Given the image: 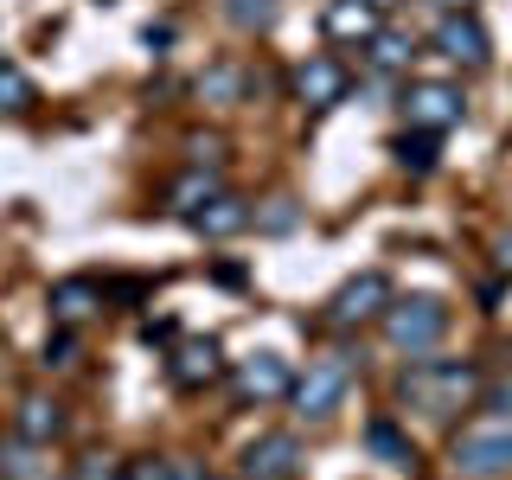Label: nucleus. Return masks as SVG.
<instances>
[{"instance_id":"nucleus-7","label":"nucleus","mask_w":512,"mask_h":480,"mask_svg":"<svg viewBox=\"0 0 512 480\" xmlns=\"http://www.w3.org/2000/svg\"><path fill=\"white\" fill-rule=\"evenodd\" d=\"M218 372H224V352H218L212 333H186V340H173L167 378L180 384V391H205V384H218Z\"/></svg>"},{"instance_id":"nucleus-10","label":"nucleus","mask_w":512,"mask_h":480,"mask_svg":"<svg viewBox=\"0 0 512 480\" xmlns=\"http://www.w3.org/2000/svg\"><path fill=\"white\" fill-rule=\"evenodd\" d=\"M288 359H276V352H250V359H237V372H231V384H237V397L244 404H282L288 397Z\"/></svg>"},{"instance_id":"nucleus-13","label":"nucleus","mask_w":512,"mask_h":480,"mask_svg":"<svg viewBox=\"0 0 512 480\" xmlns=\"http://www.w3.org/2000/svg\"><path fill=\"white\" fill-rule=\"evenodd\" d=\"M250 218H256L250 199H244V192H231V186H218L205 205H192V212H186V224H192L199 237H237Z\"/></svg>"},{"instance_id":"nucleus-3","label":"nucleus","mask_w":512,"mask_h":480,"mask_svg":"<svg viewBox=\"0 0 512 480\" xmlns=\"http://www.w3.org/2000/svg\"><path fill=\"white\" fill-rule=\"evenodd\" d=\"M448 301L442 295H391V308L378 314L384 340H391V352H404V359H423V352H436L448 340Z\"/></svg>"},{"instance_id":"nucleus-20","label":"nucleus","mask_w":512,"mask_h":480,"mask_svg":"<svg viewBox=\"0 0 512 480\" xmlns=\"http://www.w3.org/2000/svg\"><path fill=\"white\" fill-rule=\"evenodd\" d=\"M224 20L237 32H269L282 20V0H224Z\"/></svg>"},{"instance_id":"nucleus-26","label":"nucleus","mask_w":512,"mask_h":480,"mask_svg":"<svg viewBox=\"0 0 512 480\" xmlns=\"http://www.w3.org/2000/svg\"><path fill=\"white\" fill-rule=\"evenodd\" d=\"M122 480H173V455H135V461H122Z\"/></svg>"},{"instance_id":"nucleus-29","label":"nucleus","mask_w":512,"mask_h":480,"mask_svg":"<svg viewBox=\"0 0 512 480\" xmlns=\"http://www.w3.org/2000/svg\"><path fill=\"white\" fill-rule=\"evenodd\" d=\"M186 154L199 160V167H218V160H224V141H218V135H192V141H186Z\"/></svg>"},{"instance_id":"nucleus-5","label":"nucleus","mask_w":512,"mask_h":480,"mask_svg":"<svg viewBox=\"0 0 512 480\" xmlns=\"http://www.w3.org/2000/svg\"><path fill=\"white\" fill-rule=\"evenodd\" d=\"M391 276L384 269H359L352 282H340V295L327 301V327H340V333H359V327H372V320L391 308Z\"/></svg>"},{"instance_id":"nucleus-35","label":"nucleus","mask_w":512,"mask_h":480,"mask_svg":"<svg viewBox=\"0 0 512 480\" xmlns=\"http://www.w3.org/2000/svg\"><path fill=\"white\" fill-rule=\"evenodd\" d=\"M0 480H7V474H0Z\"/></svg>"},{"instance_id":"nucleus-33","label":"nucleus","mask_w":512,"mask_h":480,"mask_svg":"<svg viewBox=\"0 0 512 480\" xmlns=\"http://www.w3.org/2000/svg\"><path fill=\"white\" fill-rule=\"evenodd\" d=\"M436 7H442V13H455V7H468V0H436Z\"/></svg>"},{"instance_id":"nucleus-2","label":"nucleus","mask_w":512,"mask_h":480,"mask_svg":"<svg viewBox=\"0 0 512 480\" xmlns=\"http://www.w3.org/2000/svg\"><path fill=\"white\" fill-rule=\"evenodd\" d=\"M448 468L461 480H506L512 474V416H480L448 436Z\"/></svg>"},{"instance_id":"nucleus-8","label":"nucleus","mask_w":512,"mask_h":480,"mask_svg":"<svg viewBox=\"0 0 512 480\" xmlns=\"http://www.w3.org/2000/svg\"><path fill=\"white\" fill-rule=\"evenodd\" d=\"M436 52L448 64H468V71H480V64L493 58V39H487V26H480L468 7H455V13H442V20H436Z\"/></svg>"},{"instance_id":"nucleus-31","label":"nucleus","mask_w":512,"mask_h":480,"mask_svg":"<svg viewBox=\"0 0 512 480\" xmlns=\"http://www.w3.org/2000/svg\"><path fill=\"white\" fill-rule=\"evenodd\" d=\"M493 263H500V276H512V231L493 237Z\"/></svg>"},{"instance_id":"nucleus-25","label":"nucleus","mask_w":512,"mask_h":480,"mask_svg":"<svg viewBox=\"0 0 512 480\" xmlns=\"http://www.w3.org/2000/svg\"><path fill=\"white\" fill-rule=\"evenodd\" d=\"M32 455H39V442H20V436H13L7 461H0V474H7V480H39V461H32Z\"/></svg>"},{"instance_id":"nucleus-14","label":"nucleus","mask_w":512,"mask_h":480,"mask_svg":"<svg viewBox=\"0 0 512 480\" xmlns=\"http://www.w3.org/2000/svg\"><path fill=\"white\" fill-rule=\"evenodd\" d=\"M103 314V282L90 276H64L52 288V327H84V320Z\"/></svg>"},{"instance_id":"nucleus-32","label":"nucleus","mask_w":512,"mask_h":480,"mask_svg":"<svg viewBox=\"0 0 512 480\" xmlns=\"http://www.w3.org/2000/svg\"><path fill=\"white\" fill-rule=\"evenodd\" d=\"M365 7H378V13H391V7H404V0H365Z\"/></svg>"},{"instance_id":"nucleus-12","label":"nucleus","mask_w":512,"mask_h":480,"mask_svg":"<svg viewBox=\"0 0 512 480\" xmlns=\"http://www.w3.org/2000/svg\"><path fill=\"white\" fill-rule=\"evenodd\" d=\"M64 404L52 391H20V404H13V436L20 442H39V448H52L58 436H64Z\"/></svg>"},{"instance_id":"nucleus-19","label":"nucleus","mask_w":512,"mask_h":480,"mask_svg":"<svg viewBox=\"0 0 512 480\" xmlns=\"http://www.w3.org/2000/svg\"><path fill=\"white\" fill-rule=\"evenodd\" d=\"M436 141H442V135H423V128H404V135L391 141V160H397V167H410V173H429V167H436Z\"/></svg>"},{"instance_id":"nucleus-1","label":"nucleus","mask_w":512,"mask_h":480,"mask_svg":"<svg viewBox=\"0 0 512 480\" xmlns=\"http://www.w3.org/2000/svg\"><path fill=\"white\" fill-rule=\"evenodd\" d=\"M480 384H487V372L474 359H429L423 352L397 372V404L429 416V423H461V410L480 404Z\"/></svg>"},{"instance_id":"nucleus-23","label":"nucleus","mask_w":512,"mask_h":480,"mask_svg":"<svg viewBox=\"0 0 512 480\" xmlns=\"http://www.w3.org/2000/svg\"><path fill=\"white\" fill-rule=\"evenodd\" d=\"M71 480H122V461L109 455V448H84V455L71 461Z\"/></svg>"},{"instance_id":"nucleus-17","label":"nucleus","mask_w":512,"mask_h":480,"mask_svg":"<svg viewBox=\"0 0 512 480\" xmlns=\"http://www.w3.org/2000/svg\"><path fill=\"white\" fill-rule=\"evenodd\" d=\"M224 180H218V167H199V160H192V167L180 173V180H173L167 186V205H173V212H192V205H205V199H212V192H218Z\"/></svg>"},{"instance_id":"nucleus-16","label":"nucleus","mask_w":512,"mask_h":480,"mask_svg":"<svg viewBox=\"0 0 512 480\" xmlns=\"http://www.w3.org/2000/svg\"><path fill=\"white\" fill-rule=\"evenodd\" d=\"M327 39H346V45H365L372 32L384 26V13L378 7H365V0H327Z\"/></svg>"},{"instance_id":"nucleus-24","label":"nucleus","mask_w":512,"mask_h":480,"mask_svg":"<svg viewBox=\"0 0 512 480\" xmlns=\"http://www.w3.org/2000/svg\"><path fill=\"white\" fill-rule=\"evenodd\" d=\"M45 372H71V365H77V327H58L52 333V340H45Z\"/></svg>"},{"instance_id":"nucleus-22","label":"nucleus","mask_w":512,"mask_h":480,"mask_svg":"<svg viewBox=\"0 0 512 480\" xmlns=\"http://www.w3.org/2000/svg\"><path fill=\"white\" fill-rule=\"evenodd\" d=\"M32 103H39V90H32V77L20 71V64H0V109H7V116H26Z\"/></svg>"},{"instance_id":"nucleus-11","label":"nucleus","mask_w":512,"mask_h":480,"mask_svg":"<svg viewBox=\"0 0 512 480\" xmlns=\"http://www.w3.org/2000/svg\"><path fill=\"white\" fill-rule=\"evenodd\" d=\"M346 90H352V77H346V64H340V58L314 52V58H301V64H295V96H301L308 109H333V103H346Z\"/></svg>"},{"instance_id":"nucleus-21","label":"nucleus","mask_w":512,"mask_h":480,"mask_svg":"<svg viewBox=\"0 0 512 480\" xmlns=\"http://www.w3.org/2000/svg\"><path fill=\"white\" fill-rule=\"evenodd\" d=\"M244 84H250L244 64H212V71L199 77V96H205V103H237V96H244Z\"/></svg>"},{"instance_id":"nucleus-18","label":"nucleus","mask_w":512,"mask_h":480,"mask_svg":"<svg viewBox=\"0 0 512 480\" xmlns=\"http://www.w3.org/2000/svg\"><path fill=\"white\" fill-rule=\"evenodd\" d=\"M365 58H372L378 71H410L416 39H410V32H397V26H378L372 39H365Z\"/></svg>"},{"instance_id":"nucleus-28","label":"nucleus","mask_w":512,"mask_h":480,"mask_svg":"<svg viewBox=\"0 0 512 480\" xmlns=\"http://www.w3.org/2000/svg\"><path fill=\"white\" fill-rule=\"evenodd\" d=\"M480 410H493V416H512V372H506V378H487V384H480Z\"/></svg>"},{"instance_id":"nucleus-27","label":"nucleus","mask_w":512,"mask_h":480,"mask_svg":"<svg viewBox=\"0 0 512 480\" xmlns=\"http://www.w3.org/2000/svg\"><path fill=\"white\" fill-rule=\"evenodd\" d=\"M295 218H301V205L295 199H288V192H282V199H269V212H256V224H263V231H295Z\"/></svg>"},{"instance_id":"nucleus-4","label":"nucleus","mask_w":512,"mask_h":480,"mask_svg":"<svg viewBox=\"0 0 512 480\" xmlns=\"http://www.w3.org/2000/svg\"><path fill=\"white\" fill-rule=\"evenodd\" d=\"M346 391H352V352H320V359H308V372L288 378V404L308 423H327L346 404Z\"/></svg>"},{"instance_id":"nucleus-15","label":"nucleus","mask_w":512,"mask_h":480,"mask_svg":"<svg viewBox=\"0 0 512 480\" xmlns=\"http://www.w3.org/2000/svg\"><path fill=\"white\" fill-rule=\"evenodd\" d=\"M365 448H372V461H384V468H397V474H416V468H423L416 442L391 423V416H372V423H365Z\"/></svg>"},{"instance_id":"nucleus-30","label":"nucleus","mask_w":512,"mask_h":480,"mask_svg":"<svg viewBox=\"0 0 512 480\" xmlns=\"http://www.w3.org/2000/svg\"><path fill=\"white\" fill-rule=\"evenodd\" d=\"M141 340H148V346H173V340H180V327H173V320H148Z\"/></svg>"},{"instance_id":"nucleus-34","label":"nucleus","mask_w":512,"mask_h":480,"mask_svg":"<svg viewBox=\"0 0 512 480\" xmlns=\"http://www.w3.org/2000/svg\"><path fill=\"white\" fill-rule=\"evenodd\" d=\"M0 64H7V58H0Z\"/></svg>"},{"instance_id":"nucleus-9","label":"nucleus","mask_w":512,"mask_h":480,"mask_svg":"<svg viewBox=\"0 0 512 480\" xmlns=\"http://www.w3.org/2000/svg\"><path fill=\"white\" fill-rule=\"evenodd\" d=\"M295 474H301V442L288 436V429L256 436L244 448V461H237V480H295Z\"/></svg>"},{"instance_id":"nucleus-6","label":"nucleus","mask_w":512,"mask_h":480,"mask_svg":"<svg viewBox=\"0 0 512 480\" xmlns=\"http://www.w3.org/2000/svg\"><path fill=\"white\" fill-rule=\"evenodd\" d=\"M468 116V96L461 84H442V77H410L404 90V122L423 128V135H448V128H461Z\"/></svg>"}]
</instances>
